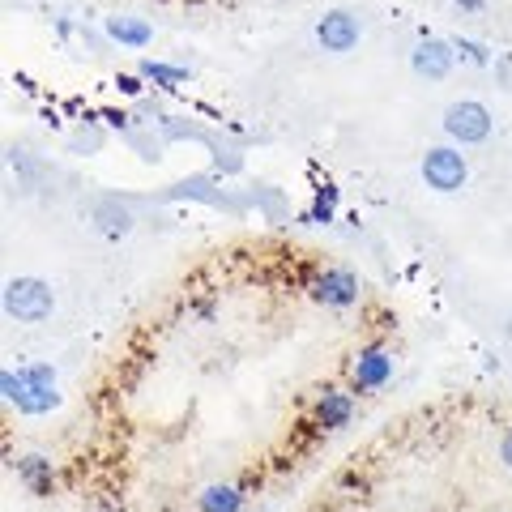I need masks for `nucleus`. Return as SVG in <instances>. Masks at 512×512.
Wrapping results in <instances>:
<instances>
[{
  "label": "nucleus",
  "mask_w": 512,
  "mask_h": 512,
  "mask_svg": "<svg viewBox=\"0 0 512 512\" xmlns=\"http://www.w3.org/2000/svg\"><path fill=\"white\" fill-rule=\"evenodd\" d=\"M0 393L9 406H18L22 414H47L60 406L56 393V367L52 363H26V367H5L0 372Z\"/></svg>",
  "instance_id": "obj_1"
},
{
  "label": "nucleus",
  "mask_w": 512,
  "mask_h": 512,
  "mask_svg": "<svg viewBox=\"0 0 512 512\" xmlns=\"http://www.w3.org/2000/svg\"><path fill=\"white\" fill-rule=\"evenodd\" d=\"M444 137L453 141V146H483V141L491 137V128H495V116H491V107L487 103H478V99H457V103H448L444 107Z\"/></svg>",
  "instance_id": "obj_2"
},
{
  "label": "nucleus",
  "mask_w": 512,
  "mask_h": 512,
  "mask_svg": "<svg viewBox=\"0 0 512 512\" xmlns=\"http://www.w3.org/2000/svg\"><path fill=\"white\" fill-rule=\"evenodd\" d=\"M52 308H56V295L43 278H13L5 286V312L13 320H22V325H43Z\"/></svg>",
  "instance_id": "obj_3"
},
{
  "label": "nucleus",
  "mask_w": 512,
  "mask_h": 512,
  "mask_svg": "<svg viewBox=\"0 0 512 512\" xmlns=\"http://www.w3.org/2000/svg\"><path fill=\"white\" fill-rule=\"evenodd\" d=\"M419 171H423V184L431 192H461L466 180H470V163H466V154H461L457 146H431L423 154Z\"/></svg>",
  "instance_id": "obj_4"
},
{
  "label": "nucleus",
  "mask_w": 512,
  "mask_h": 512,
  "mask_svg": "<svg viewBox=\"0 0 512 512\" xmlns=\"http://www.w3.org/2000/svg\"><path fill=\"white\" fill-rule=\"evenodd\" d=\"M363 39V26L359 18L350 9H325L316 18V43H320V52H329V56H346V52H355Z\"/></svg>",
  "instance_id": "obj_5"
},
{
  "label": "nucleus",
  "mask_w": 512,
  "mask_h": 512,
  "mask_svg": "<svg viewBox=\"0 0 512 512\" xmlns=\"http://www.w3.org/2000/svg\"><path fill=\"white\" fill-rule=\"evenodd\" d=\"M308 295L320 303V308H355L359 303V278L350 269L333 265V269H320V274L308 282Z\"/></svg>",
  "instance_id": "obj_6"
},
{
  "label": "nucleus",
  "mask_w": 512,
  "mask_h": 512,
  "mask_svg": "<svg viewBox=\"0 0 512 512\" xmlns=\"http://www.w3.org/2000/svg\"><path fill=\"white\" fill-rule=\"evenodd\" d=\"M457 64V52H453V39H419L410 52V69L414 77H423V82H444L448 73H453Z\"/></svg>",
  "instance_id": "obj_7"
},
{
  "label": "nucleus",
  "mask_w": 512,
  "mask_h": 512,
  "mask_svg": "<svg viewBox=\"0 0 512 512\" xmlns=\"http://www.w3.org/2000/svg\"><path fill=\"white\" fill-rule=\"evenodd\" d=\"M393 380V350L389 346H363L355 363H350V384L355 393H372V389H384Z\"/></svg>",
  "instance_id": "obj_8"
},
{
  "label": "nucleus",
  "mask_w": 512,
  "mask_h": 512,
  "mask_svg": "<svg viewBox=\"0 0 512 512\" xmlns=\"http://www.w3.org/2000/svg\"><path fill=\"white\" fill-rule=\"evenodd\" d=\"M350 419H355V393H350V389L325 384V389L312 397V423L320 431H342Z\"/></svg>",
  "instance_id": "obj_9"
},
{
  "label": "nucleus",
  "mask_w": 512,
  "mask_h": 512,
  "mask_svg": "<svg viewBox=\"0 0 512 512\" xmlns=\"http://www.w3.org/2000/svg\"><path fill=\"white\" fill-rule=\"evenodd\" d=\"M103 30H107V39L120 47H150L154 43V26L146 18H133V13H111V18H103Z\"/></svg>",
  "instance_id": "obj_10"
},
{
  "label": "nucleus",
  "mask_w": 512,
  "mask_h": 512,
  "mask_svg": "<svg viewBox=\"0 0 512 512\" xmlns=\"http://www.w3.org/2000/svg\"><path fill=\"white\" fill-rule=\"evenodd\" d=\"M197 512H244V491L231 483H210L197 495Z\"/></svg>",
  "instance_id": "obj_11"
},
{
  "label": "nucleus",
  "mask_w": 512,
  "mask_h": 512,
  "mask_svg": "<svg viewBox=\"0 0 512 512\" xmlns=\"http://www.w3.org/2000/svg\"><path fill=\"white\" fill-rule=\"evenodd\" d=\"M13 470H18V478L30 491H47V487H52V478H56V466L47 457H39V453L18 457V461H13Z\"/></svg>",
  "instance_id": "obj_12"
},
{
  "label": "nucleus",
  "mask_w": 512,
  "mask_h": 512,
  "mask_svg": "<svg viewBox=\"0 0 512 512\" xmlns=\"http://www.w3.org/2000/svg\"><path fill=\"white\" fill-rule=\"evenodd\" d=\"M137 73L146 77V82H154L158 90H175L188 82V69H175V64H163V60H141Z\"/></svg>",
  "instance_id": "obj_13"
},
{
  "label": "nucleus",
  "mask_w": 512,
  "mask_h": 512,
  "mask_svg": "<svg viewBox=\"0 0 512 512\" xmlns=\"http://www.w3.org/2000/svg\"><path fill=\"white\" fill-rule=\"evenodd\" d=\"M453 52H457V60L474 64V69H487V64H491V47H487V43H478V39H466V35H457V39H453Z\"/></svg>",
  "instance_id": "obj_14"
},
{
  "label": "nucleus",
  "mask_w": 512,
  "mask_h": 512,
  "mask_svg": "<svg viewBox=\"0 0 512 512\" xmlns=\"http://www.w3.org/2000/svg\"><path fill=\"white\" fill-rule=\"evenodd\" d=\"M303 222H312V227H329V222H333V205H320V201H312V210L303 214Z\"/></svg>",
  "instance_id": "obj_15"
},
{
  "label": "nucleus",
  "mask_w": 512,
  "mask_h": 512,
  "mask_svg": "<svg viewBox=\"0 0 512 512\" xmlns=\"http://www.w3.org/2000/svg\"><path fill=\"white\" fill-rule=\"evenodd\" d=\"M116 90L128 94V99H137V94L146 90V86H141V73H137V77H133V73H120V77H116Z\"/></svg>",
  "instance_id": "obj_16"
},
{
  "label": "nucleus",
  "mask_w": 512,
  "mask_h": 512,
  "mask_svg": "<svg viewBox=\"0 0 512 512\" xmlns=\"http://www.w3.org/2000/svg\"><path fill=\"white\" fill-rule=\"evenodd\" d=\"M338 197H342V188L333 184V180H325V184H316V201L320 205H338Z\"/></svg>",
  "instance_id": "obj_17"
},
{
  "label": "nucleus",
  "mask_w": 512,
  "mask_h": 512,
  "mask_svg": "<svg viewBox=\"0 0 512 512\" xmlns=\"http://www.w3.org/2000/svg\"><path fill=\"white\" fill-rule=\"evenodd\" d=\"M500 461H504V466L512 470V427L504 431V440H500Z\"/></svg>",
  "instance_id": "obj_18"
},
{
  "label": "nucleus",
  "mask_w": 512,
  "mask_h": 512,
  "mask_svg": "<svg viewBox=\"0 0 512 512\" xmlns=\"http://www.w3.org/2000/svg\"><path fill=\"white\" fill-rule=\"evenodd\" d=\"M453 5H457L461 13H478V9H483V5H487V0H453Z\"/></svg>",
  "instance_id": "obj_19"
}]
</instances>
